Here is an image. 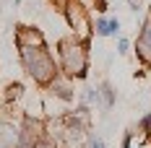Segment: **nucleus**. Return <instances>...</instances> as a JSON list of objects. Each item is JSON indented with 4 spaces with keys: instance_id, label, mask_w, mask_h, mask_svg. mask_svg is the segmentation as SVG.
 <instances>
[{
    "instance_id": "f257e3e1",
    "label": "nucleus",
    "mask_w": 151,
    "mask_h": 148,
    "mask_svg": "<svg viewBox=\"0 0 151 148\" xmlns=\"http://www.w3.org/2000/svg\"><path fill=\"white\" fill-rule=\"evenodd\" d=\"M21 65L24 70L39 83V86H50L55 78H58V65L52 55L47 52L45 47H21Z\"/></svg>"
},
{
    "instance_id": "1a4fd4ad",
    "label": "nucleus",
    "mask_w": 151,
    "mask_h": 148,
    "mask_svg": "<svg viewBox=\"0 0 151 148\" xmlns=\"http://www.w3.org/2000/svg\"><path fill=\"white\" fill-rule=\"evenodd\" d=\"M112 102H115V94L109 89V83H102V86H99V104H102L104 109H109Z\"/></svg>"
},
{
    "instance_id": "f03ea898",
    "label": "nucleus",
    "mask_w": 151,
    "mask_h": 148,
    "mask_svg": "<svg viewBox=\"0 0 151 148\" xmlns=\"http://www.w3.org/2000/svg\"><path fill=\"white\" fill-rule=\"evenodd\" d=\"M58 52H60V70L65 75H70V78H83L86 75L89 57H86V47L78 39H63Z\"/></svg>"
},
{
    "instance_id": "7ed1b4c3",
    "label": "nucleus",
    "mask_w": 151,
    "mask_h": 148,
    "mask_svg": "<svg viewBox=\"0 0 151 148\" xmlns=\"http://www.w3.org/2000/svg\"><path fill=\"white\" fill-rule=\"evenodd\" d=\"M16 47L18 49L21 47H45V36H42V31H37V29L18 26V31H16Z\"/></svg>"
},
{
    "instance_id": "9d476101",
    "label": "nucleus",
    "mask_w": 151,
    "mask_h": 148,
    "mask_svg": "<svg viewBox=\"0 0 151 148\" xmlns=\"http://www.w3.org/2000/svg\"><path fill=\"white\" fill-rule=\"evenodd\" d=\"M34 148H58L50 138H37V143H34Z\"/></svg>"
},
{
    "instance_id": "9b49d317",
    "label": "nucleus",
    "mask_w": 151,
    "mask_h": 148,
    "mask_svg": "<svg viewBox=\"0 0 151 148\" xmlns=\"http://www.w3.org/2000/svg\"><path fill=\"white\" fill-rule=\"evenodd\" d=\"M91 148H104V140L102 138H91Z\"/></svg>"
},
{
    "instance_id": "2eb2a0df",
    "label": "nucleus",
    "mask_w": 151,
    "mask_h": 148,
    "mask_svg": "<svg viewBox=\"0 0 151 148\" xmlns=\"http://www.w3.org/2000/svg\"><path fill=\"white\" fill-rule=\"evenodd\" d=\"M149 21H151V18H149Z\"/></svg>"
},
{
    "instance_id": "423d86ee",
    "label": "nucleus",
    "mask_w": 151,
    "mask_h": 148,
    "mask_svg": "<svg viewBox=\"0 0 151 148\" xmlns=\"http://www.w3.org/2000/svg\"><path fill=\"white\" fill-rule=\"evenodd\" d=\"M68 24H70L73 29L83 31V26H86V16H83V11H81V5L68 3Z\"/></svg>"
},
{
    "instance_id": "0eeeda50",
    "label": "nucleus",
    "mask_w": 151,
    "mask_h": 148,
    "mask_svg": "<svg viewBox=\"0 0 151 148\" xmlns=\"http://www.w3.org/2000/svg\"><path fill=\"white\" fill-rule=\"evenodd\" d=\"M117 29H120V24H117L115 18H99L96 26H94V31H96L99 36H115Z\"/></svg>"
},
{
    "instance_id": "4468645a",
    "label": "nucleus",
    "mask_w": 151,
    "mask_h": 148,
    "mask_svg": "<svg viewBox=\"0 0 151 148\" xmlns=\"http://www.w3.org/2000/svg\"><path fill=\"white\" fill-rule=\"evenodd\" d=\"M122 148H130V135H125V140H122Z\"/></svg>"
},
{
    "instance_id": "f8f14e48",
    "label": "nucleus",
    "mask_w": 151,
    "mask_h": 148,
    "mask_svg": "<svg viewBox=\"0 0 151 148\" xmlns=\"http://www.w3.org/2000/svg\"><path fill=\"white\" fill-rule=\"evenodd\" d=\"M141 127H143V130H149V127H151V114H149V117H143V122H141Z\"/></svg>"
},
{
    "instance_id": "6e6552de",
    "label": "nucleus",
    "mask_w": 151,
    "mask_h": 148,
    "mask_svg": "<svg viewBox=\"0 0 151 148\" xmlns=\"http://www.w3.org/2000/svg\"><path fill=\"white\" fill-rule=\"evenodd\" d=\"M50 86H52V94H58L60 99H65V102H70V99H73V91H70V86H68V83H60V81L55 78Z\"/></svg>"
},
{
    "instance_id": "20e7f679",
    "label": "nucleus",
    "mask_w": 151,
    "mask_h": 148,
    "mask_svg": "<svg viewBox=\"0 0 151 148\" xmlns=\"http://www.w3.org/2000/svg\"><path fill=\"white\" fill-rule=\"evenodd\" d=\"M16 140H18V127L0 119V148H13Z\"/></svg>"
},
{
    "instance_id": "39448f33",
    "label": "nucleus",
    "mask_w": 151,
    "mask_h": 148,
    "mask_svg": "<svg viewBox=\"0 0 151 148\" xmlns=\"http://www.w3.org/2000/svg\"><path fill=\"white\" fill-rule=\"evenodd\" d=\"M138 55L146 60V62H151V21L143 26V31H141V39H138Z\"/></svg>"
},
{
    "instance_id": "ddd939ff",
    "label": "nucleus",
    "mask_w": 151,
    "mask_h": 148,
    "mask_svg": "<svg viewBox=\"0 0 151 148\" xmlns=\"http://www.w3.org/2000/svg\"><path fill=\"white\" fill-rule=\"evenodd\" d=\"M117 49H120V52H128V39H120V44H117Z\"/></svg>"
}]
</instances>
